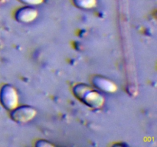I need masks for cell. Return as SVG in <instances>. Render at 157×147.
Masks as SVG:
<instances>
[{
  "label": "cell",
  "instance_id": "cell-1",
  "mask_svg": "<svg viewBox=\"0 0 157 147\" xmlns=\"http://www.w3.org/2000/svg\"><path fill=\"white\" fill-rule=\"evenodd\" d=\"M81 91L78 90L77 95L83 99V100L88 105H93L94 107H98L103 104V96H101L99 93L94 90H89L88 88H84V87H78Z\"/></svg>",
  "mask_w": 157,
  "mask_h": 147
},
{
  "label": "cell",
  "instance_id": "cell-2",
  "mask_svg": "<svg viewBox=\"0 0 157 147\" xmlns=\"http://www.w3.org/2000/svg\"><path fill=\"white\" fill-rule=\"evenodd\" d=\"M1 99L3 105L6 106L9 109L14 108L17 105V102H18L16 92L12 87H9V86L3 87Z\"/></svg>",
  "mask_w": 157,
  "mask_h": 147
},
{
  "label": "cell",
  "instance_id": "cell-3",
  "mask_svg": "<svg viewBox=\"0 0 157 147\" xmlns=\"http://www.w3.org/2000/svg\"><path fill=\"white\" fill-rule=\"evenodd\" d=\"M35 115V110L29 107H21V108L15 110L12 113V117L15 121L18 122H26L30 120Z\"/></svg>",
  "mask_w": 157,
  "mask_h": 147
},
{
  "label": "cell",
  "instance_id": "cell-4",
  "mask_svg": "<svg viewBox=\"0 0 157 147\" xmlns=\"http://www.w3.org/2000/svg\"><path fill=\"white\" fill-rule=\"evenodd\" d=\"M36 10L31 8H24L19 10L17 14V18L21 21H32L36 17Z\"/></svg>",
  "mask_w": 157,
  "mask_h": 147
},
{
  "label": "cell",
  "instance_id": "cell-5",
  "mask_svg": "<svg viewBox=\"0 0 157 147\" xmlns=\"http://www.w3.org/2000/svg\"><path fill=\"white\" fill-rule=\"evenodd\" d=\"M95 84H98V87L101 86L100 88L104 89V90H108V91H113L115 90V85H113V84H111L110 82H109L108 81H105V80H99V81H97V83L95 82Z\"/></svg>",
  "mask_w": 157,
  "mask_h": 147
},
{
  "label": "cell",
  "instance_id": "cell-6",
  "mask_svg": "<svg viewBox=\"0 0 157 147\" xmlns=\"http://www.w3.org/2000/svg\"><path fill=\"white\" fill-rule=\"evenodd\" d=\"M77 6L81 8H92L96 4V0H75Z\"/></svg>",
  "mask_w": 157,
  "mask_h": 147
},
{
  "label": "cell",
  "instance_id": "cell-7",
  "mask_svg": "<svg viewBox=\"0 0 157 147\" xmlns=\"http://www.w3.org/2000/svg\"><path fill=\"white\" fill-rule=\"evenodd\" d=\"M21 2L25 3H27V4H32V5H35V4H39L42 2V0H21Z\"/></svg>",
  "mask_w": 157,
  "mask_h": 147
}]
</instances>
